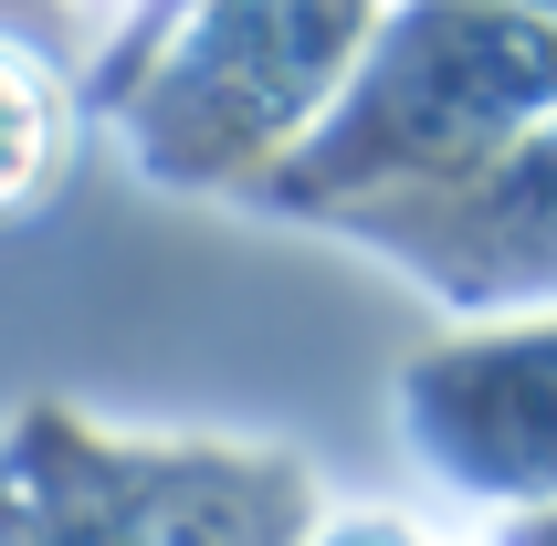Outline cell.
<instances>
[{"mask_svg": "<svg viewBox=\"0 0 557 546\" xmlns=\"http://www.w3.org/2000/svg\"><path fill=\"white\" fill-rule=\"evenodd\" d=\"M557 116V11L527 0H389L358 85L306 137V158L263 189V211L337 232L369 200H410L516 148Z\"/></svg>", "mask_w": 557, "mask_h": 546, "instance_id": "obj_1", "label": "cell"}, {"mask_svg": "<svg viewBox=\"0 0 557 546\" xmlns=\"http://www.w3.org/2000/svg\"><path fill=\"white\" fill-rule=\"evenodd\" d=\"M389 0H189L169 53H148L116 106L137 169L169 189H263L358 85Z\"/></svg>", "mask_w": 557, "mask_h": 546, "instance_id": "obj_2", "label": "cell"}, {"mask_svg": "<svg viewBox=\"0 0 557 546\" xmlns=\"http://www.w3.org/2000/svg\"><path fill=\"white\" fill-rule=\"evenodd\" d=\"M32 546H306L326 525L306 452L243 442H106L53 421L22 462Z\"/></svg>", "mask_w": 557, "mask_h": 546, "instance_id": "obj_3", "label": "cell"}, {"mask_svg": "<svg viewBox=\"0 0 557 546\" xmlns=\"http://www.w3.org/2000/svg\"><path fill=\"white\" fill-rule=\"evenodd\" d=\"M400 452L473 516H557V315L453 326L389 379Z\"/></svg>", "mask_w": 557, "mask_h": 546, "instance_id": "obj_4", "label": "cell"}, {"mask_svg": "<svg viewBox=\"0 0 557 546\" xmlns=\"http://www.w3.org/2000/svg\"><path fill=\"white\" fill-rule=\"evenodd\" d=\"M337 243L453 305V326H495V315H557V116H536L516 148L484 169L410 200H369L337 221Z\"/></svg>", "mask_w": 557, "mask_h": 546, "instance_id": "obj_5", "label": "cell"}, {"mask_svg": "<svg viewBox=\"0 0 557 546\" xmlns=\"http://www.w3.org/2000/svg\"><path fill=\"white\" fill-rule=\"evenodd\" d=\"M63 148H74V106L22 42H0V211H22L63 179Z\"/></svg>", "mask_w": 557, "mask_h": 546, "instance_id": "obj_6", "label": "cell"}, {"mask_svg": "<svg viewBox=\"0 0 557 546\" xmlns=\"http://www.w3.org/2000/svg\"><path fill=\"white\" fill-rule=\"evenodd\" d=\"M306 546H432L410 516H389V505H326V525H315Z\"/></svg>", "mask_w": 557, "mask_h": 546, "instance_id": "obj_7", "label": "cell"}, {"mask_svg": "<svg viewBox=\"0 0 557 546\" xmlns=\"http://www.w3.org/2000/svg\"><path fill=\"white\" fill-rule=\"evenodd\" d=\"M484 546H557V516H505Z\"/></svg>", "mask_w": 557, "mask_h": 546, "instance_id": "obj_8", "label": "cell"}, {"mask_svg": "<svg viewBox=\"0 0 557 546\" xmlns=\"http://www.w3.org/2000/svg\"><path fill=\"white\" fill-rule=\"evenodd\" d=\"M63 11H74V22H116L126 0H63Z\"/></svg>", "mask_w": 557, "mask_h": 546, "instance_id": "obj_9", "label": "cell"}]
</instances>
